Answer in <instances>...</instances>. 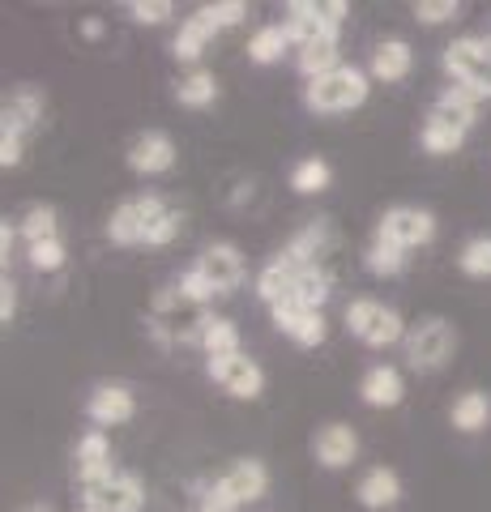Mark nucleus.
I'll return each instance as SVG.
<instances>
[{
    "mask_svg": "<svg viewBox=\"0 0 491 512\" xmlns=\"http://www.w3.org/2000/svg\"><path fill=\"white\" fill-rule=\"evenodd\" d=\"M368 82H372V77L363 69H355V64H342V69L308 82L304 103L312 111H321V116H342V111H355V107L368 103V94H372Z\"/></svg>",
    "mask_w": 491,
    "mask_h": 512,
    "instance_id": "2",
    "label": "nucleus"
},
{
    "mask_svg": "<svg viewBox=\"0 0 491 512\" xmlns=\"http://www.w3.org/2000/svg\"><path fill=\"white\" fill-rule=\"evenodd\" d=\"M18 222H0V261L9 265V256H13V239H18Z\"/></svg>",
    "mask_w": 491,
    "mask_h": 512,
    "instance_id": "45",
    "label": "nucleus"
},
{
    "mask_svg": "<svg viewBox=\"0 0 491 512\" xmlns=\"http://www.w3.org/2000/svg\"><path fill=\"white\" fill-rule=\"evenodd\" d=\"M269 316H274V329L278 333H287V338L295 346H321L329 338V325H325V312H316V308H304V303H278V308H269Z\"/></svg>",
    "mask_w": 491,
    "mask_h": 512,
    "instance_id": "12",
    "label": "nucleus"
},
{
    "mask_svg": "<svg viewBox=\"0 0 491 512\" xmlns=\"http://www.w3.org/2000/svg\"><path fill=\"white\" fill-rule=\"evenodd\" d=\"M457 350V329L445 316H427L406 333V359L415 372H440Z\"/></svg>",
    "mask_w": 491,
    "mask_h": 512,
    "instance_id": "5",
    "label": "nucleus"
},
{
    "mask_svg": "<svg viewBox=\"0 0 491 512\" xmlns=\"http://www.w3.org/2000/svg\"><path fill=\"white\" fill-rule=\"evenodd\" d=\"M82 500L99 504L103 512H141V504H146V483H141L137 474H116V478H107L103 487H90Z\"/></svg>",
    "mask_w": 491,
    "mask_h": 512,
    "instance_id": "20",
    "label": "nucleus"
},
{
    "mask_svg": "<svg viewBox=\"0 0 491 512\" xmlns=\"http://www.w3.org/2000/svg\"><path fill=\"white\" fill-rule=\"evenodd\" d=\"M334 248H338L334 222H329V218H312L308 227H299V231L291 235V244L282 248V256H287L291 265H299V269H312V265H321Z\"/></svg>",
    "mask_w": 491,
    "mask_h": 512,
    "instance_id": "13",
    "label": "nucleus"
},
{
    "mask_svg": "<svg viewBox=\"0 0 491 512\" xmlns=\"http://www.w3.org/2000/svg\"><path fill=\"white\" fill-rule=\"evenodd\" d=\"M22 512H52V508H47V504H30V508H22Z\"/></svg>",
    "mask_w": 491,
    "mask_h": 512,
    "instance_id": "47",
    "label": "nucleus"
},
{
    "mask_svg": "<svg viewBox=\"0 0 491 512\" xmlns=\"http://www.w3.org/2000/svg\"><path fill=\"white\" fill-rule=\"evenodd\" d=\"M363 269H368L372 278H398L406 269V252L398 244H389V239L372 235V244L363 248Z\"/></svg>",
    "mask_w": 491,
    "mask_h": 512,
    "instance_id": "26",
    "label": "nucleus"
},
{
    "mask_svg": "<svg viewBox=\"0 0 491 512\" xmlns=\"http://www.w3.org/2000/svg\"><path fill=\"white\" fill-rule=\"evenodd\" d=\"M410 69H415V47H410L406 39H380L372 47V60H368V77H376V82H406Z\"/></svg>",
    "mask_w": 491,
    "mask_h": 512,
    "instance_id": "21",
    "label": "nucleus"
},
{
    "mask_svg": "<svg viewBox=\"0 0 491 512\" xmlns=\"http://www.w3.org/2000/svg\"><path fill=\"white\" fill-rule=\"evenodd\" d=\"M291 35H287V26H261L257 35L248 39V60L252 64H278L282 56L291 52Z\"/></svg>",
    "mask_w": 491,
    "mask_h": 512,
    "instance_id": "28",
    "label": "nucleus"
},
{
    "mask_svg": "<svg viewBox=\"0 0 491 512\" xmlns=\"http://www.w3.org/2000/svg\"><path fill=\"white\" fill-rule=\"evenodd\" d=\"M479 94L466 90V86H445L432 99V107H427V120H440V124H453V128H462V133H470L474 120H479Z\"/></svg>",
    "mask_w": 491,
    "mask_h": 512,
    "instance_id": "18",
    "label": "nucleus"
},
{
    "mask_svg": "<svg viewBox=\"0 0 491 512\" xmlns=\"http://www.w3.org/2000/svg\"><path fill=\"white\" fill-rule=\"evenodd\" d=\"M295 278H299V265H291L287 256H274V261H265V269L257 274V299L269 303V308H278L282 299H291L295 291Z\"/></svg>",
    "mask_w": 491,
    "mask_h": 512,
    "instance_id": "23",
    "label": "nucleus"
},
{
    "mask_svg": "<svg viewBox=\"0 0 491 512\" xmlns=\"http://www.w3.org/2000/svg\"><path fill=\"white\" fill-rule=\"evenodd\" d=\"M419 141H423L427 154H457L466 146V133L462 128H453V124H440V120H423Z\"/></svg>",
    "mask_w": 491,
    "mask_h": 512,
    "instance_id": "34",
    "label": "nucleus"
},
{
    "mask_svg": "<svg viewBox=\"0 0 491 512\" xmlns=\"http://www.w3.org/2000/svg\"><path fill=\"white\" fill-rule=\"evenodd\" d=\"M163 210H167V201L158 197V192H141V197L120 201L112 210V218H107V239H112L116 248H146L150 222Z\"/></svg>",
    "mask_w": 491,
    "mask_h": 512,
    "instance_id": "6",
    "label": "nucleus"
},
{
    "mask_svg": "<svg viewBox=\"0 0 491 512\" xmlns=\"http://www.w3.org/2000/svg\"><path fill=\"white\" fill-rule=\"evenodd\" d=\"M210 39H214V30L193 13V18H184V22H180L171 52H176V60H184V64H197V60L205 56V47H210Z\"/></svg>",
    "mask_w": 491,
    "mask_h": 512,
    "instance_id": "29",
    "label": "nucleus"
},
{
    "mask_svg": "<svg viewBox=\"0 0 491 512\" xmlns=\"http://www.w3.org/2000/svg\"><path fill=\"white\" fill-rule=\"evenodd\" d=\"M176 286H180V295H184V299L201 303V308H210V303L218 299V291H214V286H210V282H205V278L197 274V269H184Z\"/></svg>",
    "mask_w": 491,
    "mask_h": 512,
    "instance_id": "42",
    "label": "nucleus"
},
{
    "mask_svg": "<svg viewBox=\"0 0 491 512\" xmlns=\"http://www.w3.org/2000/svg\"><path fill=\"white\" fill-rule=\"evenodd\" d=\"M346 329H351V338H359L363 346H372V350H385L393 342H406V320L385 308L380 299H351L346 303Z\"/></svg>",
    "mask_w": 491,
    "mask_h": 512,
    "instance_id": "3",
    "label": "nucleus"
},
{
    "mask_svg": "<svg viewBox=\"0 0 491 512\" xmlns=\"http://www.w3.org/2000/svg\"><path fill=\"white\" fill-rule=\"evenodd\" d=\"M201 350L210 359H231V355H244L240 350V325L227 316H210V325H205V338H201Z\"/></svg>",
    "mask_w": 491,
    "mask_h": 512,
    "instance_id": "27",
    "label": "nucleus"
},
{
    "mask_svg": "<svg viewBox=\"0 0 491 512\" xmlns=\"http://www.w3.org/2000/svg\"><path fill=\"white\" fill-rule=\"evenodd\" d=\"M180 227H184V214L176 210V205H167V210L150 222V231H146V248H167L171 239L180 235Z\"/></svg>",
    "mask_w": 491,
    "mask_h": 512,
    "instance_id": "38",
    "label": "nucleus"
},
{
    "mask_svg": "<svg viewBox=\"0 0 491 512\" xmlns=\"http://www.w3.org/2000/svg\"><path fill=\"white\" fill-rule=\"evenodd\" d=\"M73 461H77V483H82L86 491L90 487H103L107 478L120 474L116 461H112V440H107V431H99V427H90L86 436L77 440Z\"/></svg>",
    "mask_w": 491,
    "mask_h": 512,
    "instance_id": "10",
    "label": "nucleus"
},
{
    "mask_svg": "<svg viewBox=\"0 0 491 512\" xmlns=\"http://www.w3.org/2000/svg\"><path fill=\"white\" fill-rule=\"evenodd\" d=\"M359 402L363 406H372V410H393V406H402L406 402V380L402 372L393 363H376L363 372L359 380Z\"/></svg>",
    "mask_w": 491,
    "mask_h": 512,
    "instance_id": "16",
    "label": "nucleus"
},
{
    "mask_svg": "<svg viewBox=\"0 0 491 512\" xmlns=\"http://www.w3.org/2000/svg\"><path fill=\"white\" fill-rule=\"evenodd\" d=\"M201 512H240V504H235V500H231V495H227L223 487H218V483H214L210 491H205V495H201Z\"/></svg>",
    "mask_w": 491,
    "mask_h": 512,
    "instance_id": "43",
    "label": "nucleus"
},
{
    "mask_svg": "<svg viewBox=\"0 0 491 512\" xmlns=\"http://www.w3.org/2000/svg\"><path fill=\"white\" fill-rule=\"evenodd\" d=\"M137 414V397L129 384H99L90 397H86V419L107 431V427H124Z\"/></svg>",
    "mask_w": 491,
    "mask_h": 512,
    "instance_id": "14",
    "label": "nucleus"
},
{
    "mask_svg": "<svg viewBox=\"0 0 491 512\" xmlns=\"http://www.w3.org/2000/svg\"><path fill=\"white\" fill-rule=\"evenodd\" d=\"M193 269L214 286L218 295H231L235 286L244 282V252L231 244V239H218V244L201 248V256L193 261Z\"/></svg>",
    "mask_w": 491,
    "mask_h": 512,
    "instance_id": "9",
    "label": "nucleus"
},
{
    "mask_svg": "<svg viewBox=\"0 0 491 512\" xmlns=\"http://www.w3.org/2000/svg\"><path fill=\"white\" fill-rule=\"evenodd\" d=\"M26 158V133H18V128H9V124H0V167H18Z\"/></svg>",
    "mask_w": 491,
    "mask_h": 512,
    "instance_id": "41",
    "label": "nucleus"
},
{
    "mask_svg": "<svg viewBox=\"0 0 491 512\" xmlns=\"http://www.w3.org/2000/svg\"><path fill=\"white\" fill-rule=\"evenodd\" d=\"M355 500L368 508V512H389V508H398L402 504V478L393 466H372V470H363L359 474V483H355Z\"/></svg>",
    "mask_w": 491,
    "mask_h": 512,
    "instance_id": "17",
    "label": "nucleus"
},
{
    "mask_svg": "<svg viewBox=\"0 0 491 512\" xmlns=\"http://www.w3.org/2000/svg\"><path fill=\"white\" fill-rule=\"evenodd\" d=\"M329 291H334V278H329L321 265H312V269H299L291 299H295V303H304V308H316V312H321L325 303H329ZM282 303H287V299H282Z\"/></svg>",
    "mask_w": 491,
    "mask_h": 512,
    "instance_id": "30",
    "label": "nucleus"
},
{
    "mask_svg": "<svg viewBox=\"0 0 491 512\" xmlns=\"http://www.w3.org/2000/svg\"><path fill=\"white\" fill-rule=\"evenodd\" d=\"M329 180H334V167L325 163V158H299V163L291 167V188L299 192V197H316V192H325Z\"/></svg>",
    "mask_w": 491,
    "mask_h": 512,
    "instance_id": "31",
    "label": "nucleus"
},
{
    "mask_svg": "<svg viewBox=\"0 0 491 512\" xmlns=\"http://www.w3.org/2000/svg\"><path fill=\"white\" fill-rule=\"evenodd\" d=\"M218 487H223L235 504H257L261 495L269 491V470H265V461L257 457H240V461H231V470L218 478Z\"/></svg>",
    "mask_w": 491,
    "mask_h": 512,
    "instance_id": "19",
    "label": "nucleus"
},
{
    "mask_svg": "<svg viewBox=\"0 0 491 512\" xmlns=\"http://www.w3.org/2000/svg\"><path fill=\"white\" fill-rule=\"evenodd\" d=\"M295 69L304 73L308 82H316V77L342 69V43H338V39H316V43H308V47H295Z\"/></svg>",
    "mask_w": 491,
    "mask_h": 512,
    "instance_id": "24",
    "label": "nucleus"
},
{
    "mask_svg": "<svg viewBox=\"0 0 491 512\" xmlns=\"http://www.w3.org/2000/svg\"><path fill=\"white\" fill-rule=\"evenodd\" d=\"M218 99V77L210 73V69H193L184 77V82L176 86V103L180 107H193V111H201V107H210Z\"/></svg>",
    "mask_w": 491,
    "mask_h": 512,
    "instance_id": "32",
    "label": "nucleus"
},
{
    "mask_svg": "<svg viewBox=\"0 0 491 512\" xmlns=\"http://www.w3.org/2000/svg\"><path fill=\"white\" fill-rule=\"evenodd\" d=\"M197 18L218 35V30L240 26V22L248 18V5H244V0H218V5H201V9H197Z\"/></svg>",
    "mask_w": 491,
    "mask_h": 512,
    "instance_id": "37",
    "label": "nucleus"
},
{
    "mask_svg": "<svg viewBox=\"0 0 491 512\" xmlns=\"http://www.w3.org/2000/svg\"><path fill=\"white\" fill-rule=\"evenodd\" d=\"M13 316H18V286H13L9 278L0 282V325H13Z\"/></svg>",
    "mask_w": 491,
    "mask_h": 512,
    "instance_id": "44",
    "label": "nucleus"
},
{
    "mask_svg": "<svg viewBox=\"0 0 491 512\" xmlns=\"http://www.w3.org/2000/svg\"><path fill=\"white\" fill-rule=\"evenodd\" d=\"M415 18H419L423 26H445V22L462 18V5H457V0H419V5H415Z\"/></svg>",
    "mask_w": 491,
    "mask_h": 512,
    "instance_id": "39",
    "label": "nucleus"
},
{
    "mask_svg": "<svg viewBox=\"0 0 491 512\" xmlns=\"http://www.w3.org/2000/svg\"><path fill=\"white\" fill-rule=\"evenodd\" d=\"M18 231L26 239V248L30 244H43V239H60V214H56V205H30L26 218L18 222Z\"/></svg>",
    "mask_w": 491,
    "mask_h": 512,
    "instance_id": "33",
    "label": "nucleus"
},
{
    "mask_svg": "<svg viewBox=\"0 0 491 512\" xmlns=\"http://www.w3.org/2000/svg\"><path fill=\"white\" fill-rule=\"evenodd\" d=\"M445 73L457 86L474 90L479 99H491V39L487 35H462L445 47Z\"/></svg>",
    "mask_w": 491,
    "mask_h": 512,
    "instance_id": "4",
    "label": "nucleus"
},
{
    "mask_svg": "<svg viewBox=\"0 0 491 512\" xmlns=\"http://www.w3.org/2000/svg\"><path fill=\"white\" fill-rule=\"evenodd\" d=\"M82 39H103V18H86L82 22Z\"/></svg>",
    "mask_w": 491,
    "mask_h": 512,
    "instance_id": "46",
    "label": "nucleus"
},
{
    "mask_svg": "<svg viewBox=\"0 0 491 512\" xmlns=\"http://www.w3.org/2000/svg\"><path fill=\"white\" fill-rule=\"evenodd\" d=\"M312 457L321 470H346L359 457V431L351 423H325L312 440Z\"/></svg>",
    "mask_w": 491,
    "mask_h": 512,
    "instance_id": "15",
    "label": "nucleus"
},
{
    "mask_svg": "<svg viewBox=\"0 0 491 512\" xmlns=\"http://www.w3.org/2000/svg\"><path fill=\"white\" fill-rule=\"evenodd\" d=\"M176 167V141L163 128H146V133L133 137L129 146V171H137L141 180H154V175H167Z\"/></svg>",
    "mask_w": 491,
    "mask_h": 512,
    "instance_id": "11",
    "label": "nucleus"
},
{
    "mask_svg": "<svg viewBox=\"0 0 491 512\" xmlns=\"http://www.w3.org/2000/svg\"><path fill=\"white\" fill-rule=\"evenodd\" d=\"M376 235L398 244L402 252L410 248H427L436 239V214L432 210H419V205H389L376 222Z\"/></svg>",
    "mask_w": 491,
    "mask_h": 512,
    "instance_id": "7",
    "label": "nucleus"
},
{
    "mask_svg": "<svg viewBox=\"0 0 491 512\" xmlns=\"http://www.w3.org/2000/svg\"><path fill=\"white\" fill-rule=\"evenodd\" d=\"M205 372H210L214 384H223V389L235 397V402H257L265 393V372L257 359L248 355H231V359H210L205 363Z\"/></svg>",
    "mask_w": 491,
    "mask_h": 512,
    "instance_id": "8",
    "label": "nucleus"
},
{
    "mask_svg": "<svg viewBox=\"0 0 491 512\" xmlns=\"http://www.w3.org/2000/svg\"><path fill=\"white\" fill-rule=\"evenodd\" d=\"M171 0H129V18L137 26H163L171 18Z\"/></svg>",
    "mask_w": 491,
    "mask_h": 512,
    "instance_id": "40",
    "label": "nucleus"
},
{
    "mask_svg": "<svg viewBox=\"0 0 491 512\" xmlns=\"http://www.w3.org/2000/svg\"><path fill=\"white\" fill-rule=\"evenodd\" d=\"M43 107H47V94L39 86H18L5 99V111H0V124L18 128V133H30L39 120H43Z\"/></svg>",
    "mask_w": 491,
    "mask_h": 512,
    "instance_id": "22",
    "label": "nucleus"
},
{
    "mask_svg": "<svg viewBox=\"0 0 491 512\" xmlns=\"http://www.w3.org/2000/svg\"><path fill=\"white\" fill-rule=\"evenodd\" d=\"M449 423L462 431V436H474V431H483V427L491 423V397H487L483 389H466V393L453 402Z\"/></svg>",
    "mask_w": 491,
    "mask_h": 512,
    "instance_id": "25",
    "label": "nucleus"
},
{
    "mask_svg": "<svg viewBox=\"0 0 491 512\" xmlns=\"http://www.w3.org/2000/svg\"><path fill=\"white\" fill-rule=\"evenodd\" d=\"M146 325H150V338L158 346H201L205 325H210V308L184 299L180 286H167V291L154 295Z\"/></svg>",
    "mask_w": 491,
    "mask_h": 512,
    "instance_id": "1",
    "label": "nucleus"
},
{
    "mask_svg": "<svg viewBox=\"0 0 491 512\" xmlns=\"http://www.w3.org/2000/svg\"><path fill=\"white\" fill-rule=\"evenodd\" d=\"M457 269L466 278H491V235H474L457 252Z\"/></svg>",
    "mask_w": 491,
    "mask_h": 512,
    "instance_id": "35",
    "label": "nucleus"
},
{
    "mask_svg": "<svg viewBox=\"0 0 491 512\" xmlns=\"http://www.w3.org/2000/svg\"><path fill=\"white\" fill-rule=\"evenodd\" d=\"M26 261L35 274H60L69 261V252H65V239H43V244H30L26 248Z\"/></svg>",
    "mask_w": 491,
    "mask_h": 512,
    "instance_id": "36",
    "label": "nucleus"
}]
</instances>
